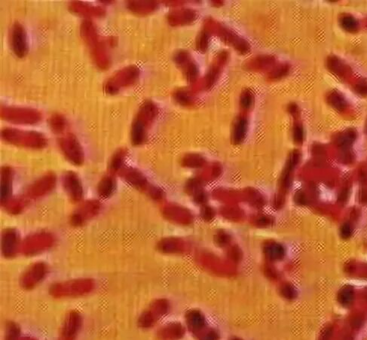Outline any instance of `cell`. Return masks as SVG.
Instances as JSON below:
<instances>
[{
	"instance_id": "cell-1",
	"label": "cell",
	"mask_w": 367,
	"mask_h": 340,
	"mask_svg": "<svg viewBox=\"0 0 367 340\" xmlns=\"http://www.w3.org/2000/svg\"><path fill=\"white\" fill-rule=\"evenodd\" d=\"M80 35L91 53L97 68L106 70L110 67V59L105 45L100 40L97 27L91 20H85L80 26Z\"/></svg>"
},
{
	"instance_id": "cell-5",
	"label": "cell",
	"mask_w": 367,
	"mask_h": 340,
	"mask_svg": "<svg viewBox=\"0 0 367 340\" xmlns=\"http://www.w3.org/2000/svg\"><path fill=\"white\" fill-rule=\"evenodd\" d=\"M139 76V70L135 65H130L115 72L104 85V92L108 95L115 94L132 86L137 82Z\"/></svg>"
},
{
	"instance_id": "cell-25",
	"label": "cell",
	"mask_w": 367,
	"mask_h": 340,
	"mask_svg": "<svg viewBox=\"0 0 367 340\" xmlns=\"http://www.w3.org/2000/svg\"><path fill=\"white\" fill-rule=\"evenodd\" d=\"M342 26L346 30H355L357 27L356 20L352 17H344L342 22Z\"/></svg>"
},
{
	"instance_id": "cell-8",
	"label": "cell",
	"mask_w": 367,
	"mask_h": 340,
	"mask_svg": "<svg viewBox=\"0 0 367 340\" xmlns=\"http://www.w3.org/2000/svg\"><path fill=\"white\" fill-rule=\"evenodd\" d=\"M58 142L62 153L68 161L75 166H81L84 163V151L74 134L68 133L64 135Z\"/></svg>"
},
{
	"instance_id": "cell-12",
	"label": "cell",
	"mask_w": 367,
	"mask_h": 340,
	"mask_svg": "<svg viewBox=\"0 0 367 340\" xmlns=\"http://www.w3.org/2000/svg\"><path fill=\"white\" fill-rule=\"evenodd\" d=\"M11 49L16 57L24 58L27 56L29 51L28 40L25 27L15 22L12 26L9 34Z\"/></svg>"
},
{
	"instance_id": "cell-7",
	"label": "cell",
	"mask_w": 367,
	"mask_h": 340,
	"mask_svg": "<svg viewBox=\"0 0 367 340\" xmlns=\"http://www.w3.org/2000/svg\"><path fill=\"white\" fill-rule=\"evenodd\" d=\"M54 244V237L48 232H38L25 239L21 250L27 257H33L50 249Z\"/></svg>"
},
{
	"instance_id": "cell-6",
	"label": "cell",
	"mask_w": 367,
	"mask_h": 340,
	"mask_svg": "<svg viewBox=\"0 0 367 340\" xmlns=\"http://www.w3.org/2000/svg\"><path fill=\"white\" fill-rule=\"evenodd\" d=\"M0 115L4 121L15 124H37L43 119V114L40 111L28 107L2 105Z\"/></svg>"
},
{
	"instance_id": "cell-9",
	"label": "cell",
	"mask_w": 367,
	"mask_h": 340,
	"mask_svg": "<svg viewBox=\"0 0 367 340\" xmlns=\"http://www.w3.org/2000/svg\"><path fill=\"white\" fill-rule=\"evenodd\" d=\"M47 273L48 267L45 263L32 264L21 277L20 285L27 291L33 289L44 280Z\"/></svg>"
},
{
	"instance_id": "cell-22",
	"label": "cell",
	"mask_w": 367,
	"mask_h": 340,
	"mask_svg": "<svg viewBox=\"0 0 367 340\" xmlns=\"http://www.w3.org/2000/svg\"><path fill=\"white\" fill-rule=\"evenodd\" d=\"M27 197L11 198L4 203L6 211L11 215H18L22 213L27 206Z\"/></svg>"
},
{
	"instance_id": "cell-23",
	"label": "cell",
	"mask_w": 367,
	"mask_h": 340,
	"mask_svg": "<svg viewBox=\"0 0 367 340\" xmlns=\"http://www.w3.org/2000/svg\"><path fill=\"white\" fill-rule=\"evenodd\" d=\"M49 123L51 131L56 134H63L67 129V120L63 115L59 113L53 114L49 118Z\"/></svg>"
},
{
	"instance_id": "cell-27",
	"label": "cell",
	"mask_w": 367,
	"mask_h": 340,
	"mask_svg": "<svg viewBox=\"0 0 367 340\" xmlns=\"http://www.w3.org/2000/svg\"><path fill=\"white\" fill-rule=\"evenodd\" d=\"M20 340H37L35 338L31 337V336H22Z\"/></svg>"
},
{
	"instance_id": "cell-16",
	"label": "cell",
	"mask_w": 367,
	"mask_h": 340,
	"mask_svg": "<svg viewBox=\"0 0 367 340\" xmlns=\"http://www.w3.org/2000/svg\"><path fill=\"white\" fill-rule=\"evenodd\" d=\"M70 12L76 15L90 18H97L104 17L106 10L101 6H94L81 1H73L69 4Z\"/></svg>"
},
{
	"instance_id": "cell-14",
	"label": "cell",
	"mask_w": 367,
	"mask_h": 340,
	"mask_svg": "<svg viewBox=\"0 0 367 340\" xmlns=\"http://www.w3.org/2000/svg\"><path fill=\"white\" fill-rule=\"evenodd\" d=\"M63 186L66 193L71 201L77 203L83 199V184L78 175L73 171H68L64 173L63 176Z\"/></svg>"
},
{
	"instance_id": "cell-18",
	"label": "cell",
	"mask_w": 367,
	"mask_h": 340,
	"mask_svg": "<svg viewBox=\"0 0 367 340\" xmlns=\"http://www.w3.org/2000/svg\"><path fill=\"white\" fill-rule=\"evenodd\" d=\"M120 176L125 182L137 189H142L146 185V180L142 173L132 167L125 166L119 172Z\"/></svg>"
},
{
	"instance_id": "cell-24",
	"label": "cell",
	"mask_w": 367,
	"mask_h": 340,
	"mask_svg": "<svg viewBox=\"0 0 367 340\" xmlns=\"http://www.w3.org/2000/svg\"><path fill=\"white\" fill-rule=\"evenodd\" d=\"M21 338L22 335H21V328L19 325L14 322H8L6 326L5 340H20Z\"/></svg>"
},
{
	"instance_id": "cell-21",
	"label": "cell",
	"mask_w": 367,
	"mask_h": 340,
	"mask_svg": "<svg viewBox=\"0 0 367 340\" xmlns=\"http://www.w3.org/2000/svg\"><path fill=\"white\" fill-rule=\"evenodd\" d=\"M115 180L113 176L108 175L104 176L97 186V192L102 198H108L113 195L115 190Z\"/></svg>"
},
{
	"instance_id": "cell-3",
	"label": "cell",
	"mask_w": 367,
	"mask_h": 340,
	"mask_svg": "<svg viewBox=\"0 0 367 340\" xmlns=\"http://www.w3.org/2000/svg\"><path fill=\"white\" fill-rule=\"evenodd\" d=\"M94 288L95 282L91 279H77L53 284L49 291L54 298H73L89 294Z\"/></svg>"
},
{
	"instance_id": "cell-13",
	"label": "cell",
	"mask_w": 367,
	"mask_h": 340,
	"mask_svg": "<svg viewBox=\"0 0 367 340\" xmlns=\"http://www.w3.org/2000/svg\"><path fill=\"white\" fill-rule=\"evenodd\" d=\"M83 325V317L79 312L72 310L67 313L62 325L59 340H76Z\"/></svg>"
},
{
	"instance_id": "cell-4",
	"label": "cell",
	"mask_w": 367,
	"mask_h": 340,
	"mask_svg": "<svg viewBox=\"0 0 367 340\" xmlns=\"http://www.w3.org/2000/svg\"><path fill=\"white\" fill-rule=\"evenodd\" d=\"M157 108L151 101H147L139 107L131 123V141L134 145H139L145 140L147 128L155 118Z\"/></svg>"
},
{
	"instance_id": "cell-10",
	"label": "cell",
	"mask_w": 367,
	"mask_h": 340,
	"mask_svg": "<svg viewBox=\"0 0 367 340\" xmlns=\"http://www.w3.org/2000/svg\"><path fill=\"white\" fill-rule=\"evenodd\" d=\"M101 204L98 200H91L80 205L70 217V224L73 227H81L100 213Z\"/></svg>"
},
{
	"instance_id": "cell-11",
	"label": "cell",
	"mask_w": 367,
	"mask_h": 340,
	"mask_svg": "<svg viewBox=\"0 0 367 340\" xmlns=\"http://www.w3.org/2000/svg\"><path fill=\"white\" fill-rule=\"evenodd\" d=\"M57 177L54 173H46L35 181L26 192V197L31 200H37L50 193L55 187Z\"/></svg>"
},
{
	"instance_id": "cell-15",
	"label": "cell",
	"mask_w": 367,
	"mask_h": 340,
	"mask_svg": "<svg viewBox=\"0 0 367 340\" xmlns=\"http://www.w3.org/2000/svg\"><path fill=\"white\" fill-rule=\"evenodd\" d=\"M22 245L19 241V235L15 229L8 228L2 235L1 248L3 256L6 258H14L18 253Z\"/></svg>"
},
{
	"instance_id": "cell-20",
	"label": "cell",
	"mask_w": 367,
	"mask_h": 340,
	"mask_svg": "<svg viewBox=\"0 0 367 340\" xmlns=\"http://www.w3.org/2000/svg\"><path fill=\"white\" fill-rule=\"evenodd\" d=\"M128 151L124 147L118 149L113 154L110 159V164H109V171L111 174L118 173L125 167V162H126Z\"/></svg>"
},
{
	"instance_id": "cell-19",
	"label": "cell",
	"mask_w": 367,
	"mask_h": 340,
	"mask_svg": "<svg viewBox=\"0 0 367 340\" xmlns=\"http://www.w3.org/2000/svg\"><path fill=\"white\" fill-rule=\"evenodd\" d=\"M155 6L156 4L150 1H128L127 3L128 10L137 15L149 14L155 9Z\"/></svg>"
},
{
	"instance_id": "cell-17",
	"label": "cell",
	"mask_w": 367,
	"mask_h": 340,
	"mask_svg": "<svg viewBox=\"0 0 367 340\" xmlns=\"http://www.w3.org/2000/svg\"><path fill=\"white\" fill-rule=\"evenodd\" d=\"M13 170L10 166L1 168V201L3 204L11 199L12 192Z\"/></svg>"
},
{
	"instance_id": "cell-2",
	"label": "cell",
	"mask_w": 367,
	"mask_h": 340,
	"mask_svg": "<svg viewBox=\"0 0 367 340\" xmlns=\"http://www.w3.org/2000/svg\"><path fill=\"white\" fill-rule=\"evenodd\" d=\"M1 136L7 143L24 148L39 150L48 145V139L45 135L36 131L6 128L2 130Z\"/></svg>"
},
{
	"instance_id": "cell-26",
	"label": "cell",
	"mask_w": 367,
	"mask_h": 340,
	"mask_svg": "<svg viewBox=\"0 0 367 340\" xmlns=\"http://www.w3.org/2000/svg\"><path fill=\"white\" fill-rule=\"evenodd\" d=\"M332 102L334 104V107H337V108L344 105L342 98H339L338 96H333V97L332 98Z\"/></svg>"
}]
</instances>
